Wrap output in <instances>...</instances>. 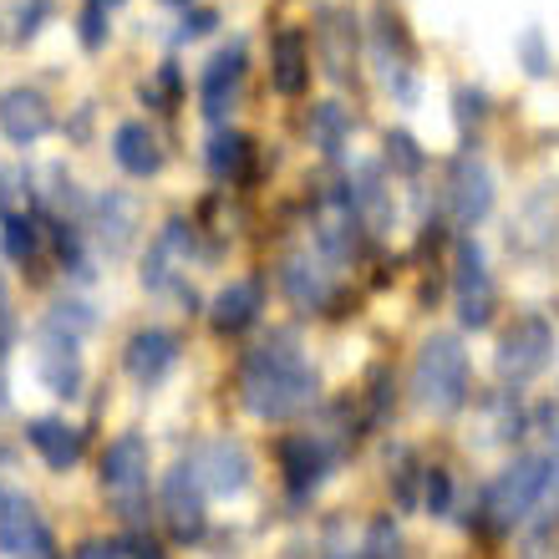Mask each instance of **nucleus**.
Masks as SVG:
<instances>
[{"instance_id": "1", "label": "nucleus", "mask_w": 559, "mask_h": 559, "mask_svg": "<svg viewBox=\"0 0 559 559\" xmlns=\"http://www.w3.org/2000/svg\"><path fill=\"white\" fill-rule=\"evenodd\" d=\"M239 402L250 407L260 423H285V417L310 413L316 402V367L300 352V341L290 331H275L260 341L245 367H239Z\"/></svg>"}, {"instance_id": "2", "label": "nucleus", "mask_w": 559, "mask_h": 559, "mask_svg": "<svg viewBox=\"0 0 559 559\" xmlns=\"http://www.w3.org/2000/svg\"><path fill=\"white\" fill-rule=\"evenodd\" d=\"M413 402L432 417H453L468 402V352L457 336H427L413 361Z\"/></svg>"}, {"instance_id": "3", "label": "nucleus", "mask_w": 559, "mask_h": 559, "mask_svg": "<svg viewBox=\"0 0 559 559\" xmlns=\"http://www.w3.org/2000/svg\"><path fill=\"white\" fill-rule=\"evenodd\" d=\"M545 478H549V448L545 453H519L484 493V509L493 519V530H530L534 509H539V493H545Z\"/></svg>"}, {"instance_id": "4", "label": "nucleus", "mask_w": 559, "mask_h": 559, "mask_svg": "<svg viewBox=\"0 0 559 559\" xmlns=\"http://www.w3.org/2000/svg\"><path fill=\"white\" fill-rule=\"evenodd\" d=\"M493 306H499V290H493V275H488V254L473 235H463L453 245V310L468 331H484L493 321Z\"/></svg>"}, {"instance_id": "5", "label": "nucleus", "mask_w": 559, "mask_h": 559, "mask_svg": "<svg viewBox=\"0 0 559 559\" xmlns=\"http://www.w3.org/2000/svg\"><path fill=\"white\" fill-rule=\"evenodd\" d=\"M367 57L377 67V82H382L402 107L417 103V57H413V41L392 11H377V26H371V41H367Z\"/></svg>"}, {"instance_id": "6", "label": "nucleus", "mask_w": 559, "mask_h": 559, "mask_svg": "<svg viewBox=\"0 0 559 559\" xmlns=\"http://www.w3.org/2000/svg\"><path fill=\"white\" fill-rule=\"evenodd\" d=\"M103 488L107 499L118 503V514L138 524L147 509V442L138 432H122L103 457Z\"/></svg>"}, {"instance_id": "7", "label": "nucleus", "mask_w": 559, "mask_h": 559, "mask_svg": "<svg viewBox=\"0 0 559 559\" xmlns=\"http://www.w3.org/2000/svg\"><path fill=\"white\" fill-rule=\"evenodd\" d=\"M549 356H555V325L545 316H519L499 341V356H493V367H499L503 382H534L539 371L549 367Z\"/></svg>"}, {"instance_id": "8", "label": "nucleus", "mask_w": 559, "mask_h": 559, "mask_svg": "<svg viewBox=\"0 0 559 559\" xmlns=\"http://www.w3.org/2000/svg\"><path fill=\"white\" fill-rule=\"evenodd\" d=\"M310 224H316V250H321L325 260H356V254H361V229H367V224L356 214V199L346 183L321 189Z\"/></svg>"}, {"instance_id": "9", "label": "nucleus", "mask_w": 559, "mask_h": 559, "mask_svg": "<svg viewBox=\"0 0 559 559\" xmlns=\"http://www.w3.org/2000/svg\"><path fill=\"white\" fill-rule=\"evenodd\" d=\"M280 290L295 310H325L336 300V270L321 250H290L280 260Z\"/></svg>"}, {"instance_id": "10", "label": "nucleus", "mask_w": 559, "mask_h": 559, "mask_svg": "<svg viewBox=\"0 0 559 559\" xmlns=\"http://www.w3.org/2000/svg\"><path fill=\"white\" fill-rule=\"evenodd\" d=\"M493 209V174L478 153H457L453 168H448V214H453L457 229H473V224L488 219Z\"/></svg>"}, {"instance_id": "11", "label": "nucleus", "mask_w": 559, "mask_h": 559, "mask_svg": "<svg viewBox=\"0 0 559 559\" xmlns=\"http://www.w3.org/2000/svg\"><path fill=\"white\" fill-rule=\"evenodd\" d=\"M0 549L11 559H51V530L31 509L26 493L0 488Z\"/></svg>"}, {"instance_id": "12", "label": "nucleus", "mask_w": 559, "mask_h": 559, "mask_svg": "<svg viewBox=\"0 0 559 559\" xmlns=\"http://www.w3.org/2000/svg\"><path fill=\"white\" fill-rule=\"evenodd\" d=\"M163 519H168V530H174V539H199L209 524L204 514V484H199V473H193V463H178V468L163 473Z\"/></svg>"}, {"instance_id": "13", "label": "nucleus", "mask_w": 559, "mask_h": 559, "mask_svg": "<svg viewBox=\"0 0 559 559\" xmlns=\"http://www.w3.org/2000/svg\"><path fill=\"white\" fill-rule=\"evenodd\" d=\"M331 463H336V448L325 442V432H295V438L280 442V468H285L290 499H310L331 473Z\"/></svg>"}, {"instance_id": "14", "label": "nucleus", "mask_w": 559, "mask_h": 559, "mask_svg": "<svg viewBox=\"0 0 559 559\" xmlns=\"http://www.w3.org/2000/svg\"><path fill=\"white\" fill-rule=\"evenodd\" d=\"M36 371H41V382L57 392V397H76V386H82V352H76V331L67 325L46 321L36 331Z\"/></svg>"}, {"instance_id": "15", "label": "nucleus", "mask_w": 559, "mask_h": 559, "mask_svg": "<svg viewBox=\"0 0 559 559\" xmlns=\"http://www.w3.org/2000/svg\"><path fill=\"white\" fill-rule=\"evenodd\" d=\"M245 67H250L245 41H229V46H219V51L209 57L204 82H199V103H204V118L209 122L229 118V107L239 103V87H245Z\"/></svg>"}, {"instance_id": "16", "label": "nucleus", "mask_w": 559, "mask_h": 559, "mask_svg": "<svg viewBox=\"0 0 559 559\" xmlns=\"http://www.w3.org/2000/svg\"><path fill=\"white\" fill-rule=\"evenodd\" d=\"M189 463H193V473H199L204 493H219V499H235V493H245V484H250V453H245L235 438L204 442Z\"/></svg>"}, {"instance_id": "17", "label": "nucleus", "mask_w": 559, "mask_h": 559, "mask_svg": "<svg viewBox=\"0 0 559 559\" xmlns=\"http://www.w3.org/2000/svg\"><path fill=\"white\" fill-rule=\"evenodd\" d=\"M0 133L15 147H31L51 133V103L36 87H11L0 92Z\"/></svg>"}, {"instance_id": "18", "label": "nucleus", "mask_w": 559, "mask_h": 559, "mask_svg": "<svg viewBox=\"0 0 559 559\" xmlns=\"http://www.w3.org/2000/svg\"><path fill=\"white\" fill-rule=\"evenodd\" d=\"M174 361H178V336L174 331H158V325L138 331V336L128 341V352H122V367H128V377H133L138 386L163 382V377L174 371Z\"/></svg>"}, {"instance_id": "19", "label": "nucleus", "mask_w": 559, "mask_h": 559, "mask_svg": "<svg viewBox=\"0 0 559 559\" xmlns=\"http://www.w3.org/2000/svg\"><path fill=\"white\" fill-rule=\"evenodd\" d=\"M193 260V229L183 219H168L163 224V235L153 239V250H147V270H143V285L153 290H168Z\"/></svg>"}, {"instance_id": "20", "label": "nucleus", "mask_w": 559, "mask_h": 559, "mask_svg": "<svg viewBox=\"0 0 559 559\" xmlns=\"http://www.w3.org/2000/svg\"><path fill=\"white\" fill-rule=\"evenodd\" d=\"M316 46H321V67L331 82H346L356 72V21L352 11H321V26H316Z\"/></svg>"}, {"instance_id": "21", "label": "nucleus", "mask_w": 559, "mask_h": 559, "mask_svg": "<svg viewBox=\"0 0 559 559\" xmlns=\"http://www.w3.org/2000/svg\"><path fill=\"white\" fill-rule=\"evenodd\" d=\"M346 189H352L356 214H361V224H367L371 235H382L386 224L397 219V204H392V189H386L382 163H361V168L346 178Z\"/></svg>"}, {"instance_id": "22", "label": "nucleus", "mask_w": 559, "mask_h": 559, "mask_svg": "<svg viewBox=\"0 0 559 559\" xmlns=\"http://www.w3.org/2000/svg\"><path fill=\"white\" fill-rule=\"evenodd\" d=\"M270 82L280 97H300L310 82V41L295 26H285L270 46Z\"/></svg>"}, {"instance_id": "23", "label": "nucleus", "mask_w": 559, "mask_h": 559, "mask_svg": "<svg viewBox=\"0 0 559 559\" xmlns=\"http://www.w3.org/2000/svg\"><path fill=\"white\" fill-rule=\"evenodd\" d=\"M260 280H229L219 295H214V306H209V321L219 336H239V331H250L260 321Z\"/></svg>"}, {"instance_id": "24", "label": "nucleus", "mask_w": 559, "mask_h": 559, "mask_svg": "<svg viewBox=\"0 0 559 559\" xmlns=\"http://www.w3.org/2000/svg\"><path fill=\"white\" fill-rule=\"evenodd\" d=\"M133 229H138V204L128 193H103L92 204V239L103 245L107 254H122L133 245Z\"/></svg>"}, {"instance_id": "25", "label": "nucleus", "mask_w": 559, "mask_h": 559, "mask_svg": "<svg viewBox=\"0 0 559 559\" xmlns=\"http://www.w3.org/2000/svg\"><path fill=\"white\" fill-rule=\"evenodd\" d=\"M26 438H31V448L46 457V468H57V473L76 468V463H82V448H87V438H82L72 423H61V417H36V423L26 427Z\"/></svg>"}, {"instance_id": "26", "label": "nucleus", "mask_w": 559, "mask_h": 559, "mask_svg": "<svg viewBox=\"0 0 559 559\" xmlns=\"http://www.w3.org/2000/svg\"><path fill=\"white\" fill-rule=\"evenodd\" d=\"M112 158H118L122 174L153 178L163 168V147H158V138H153L147 122H122L118 133H112Z\"/></svg>"}, {"instance_id": "27", "label": "nucleus", "mask_w": 559, "mask_h": 559, "mask_svg": "<svg viewBox=\"0 0 559 559\" xmlns=\"http://www.w3.org/2000/svg\"><path fill=\"white\" fill-rule=\"evenodd\" d=\"M209 174L214 178H245L250 174V158H254V143L235 128H219V133L209 138Z\"/></svg>"}, {"instance_id": "28", "label": "nucleus", "mask_w": 559, "mask_h": 559, "mask_svg": "<svg viewBox=\"0 0 559 559\" xmlns=\"http://www.w3.org/2000/svg\"><path fill=\"white\" fill-rule=\"evenodd\" d=\"M352 107H341V103H316L310 107V143L321 147L325 158H336L341 147L352 143Z\"/></svg>"}, {"instance_id": "29", "label": "nucleus", "mask_w": 559, "mask_h": 559, "mask_svg": "<svg viewBox=\"0 0 559 559\" xmlns=\"http://www.w3.org/2000/svg\"><path fill=\"white\" fill-rule=\"evenodd\" d=\"M0 245H5V254H11L15 265L36 260V250H41V219H36V214H5Z\"/></svg>"}, {"instance_id": "30", "label": "nucleus", "mask_w": 559, "mask_h": 559, "mask_svg": "<svg viewBox=\"0 0 559 559\" xmlns=\"http://www.w3.org/2000/svg\"><path fill=\"white\" fill-rule=\"evenodd\" d=\"M361 555H367V559H402V530L392 524V519H371Z\"/></svg>"}, {"instance_id": "31", "label": "nucleus", "mask_w": 559, "mask_h": 559, "mask_svg": "<svg viewBox=\"0 0 559 559\" xmlns=\"http://www.w3.org/2000/svg\"><path fill=\"white\" fill-rule=\"evenodd\" d=\"M386 163L397 168V174H423V147H417V138L413 133H386Z\"/></svg>"}, {"instance_id": "32", "label": "nucleus", "mask_w": 559, "mask_h": 559, "mask_svg": "<svg viewBox=\"0 0 559 559\" xmlns=\"http://www.w3.org/2000/svg\"><path fill=\"white\" fill-rule=\"evenodd\" d=\"M423 499L432 514H448V503H453V478H448V468H427L423 473Z\"/></svg>"}, {"instance_id": "33", "label": "nucleus", "mask_w": 559, "mask_h": 559, "mask_svg": "<svg viewBox=\"0 0 559 559\" xmlns=\"http://www.w3.org/2000/svg\"><path fill=\"white\" fill-rule=\"evenodd\" d=\"M46 11H51V5H46V0H26V5H15V11L5 15V21H21V26L11 31V41H31V36H36V31H41V26H36V21H41Z\"/></svg>"}, {"instance_id": "34", "label": "nucleus", "mask_w": 559, "mask_h": 559, "mask_svg": "<svg viewBox=\"0 0 559 559\" xmlns=\"http://www.w3.org/2000/svg\"><path fill=\"white\" fill-rule=\"evenodd\" d=\"M214 26H219V11H209V5H193V11H183L178 41H199V36H209Z\"/></svg>"}, {"instance_id": "35", "label": "nucleus", "mask_w": 559, "mask_h": 559, "mask_svg": "<svg viewBox=\"0 0 559 559\" xmlns=\"http://www.w3.org/2000/svg\"><path fill=\"white\" fill-rule=\"evenodd\" d=\"M457 122H463V128H468V122H484V112H488V97L478 87H457Z\"/></svg>"}, {"instance_id": "36", "label": "nucleus", "mask_w": 559, "mask_h": 559, "mask_svg": "<svg viewBox=\"0 0 559 559\" xmlns=\"http://www.w3.org/2000/svg\"><path fill=\"white\" fill-rule=\"evenodd\" d=\"M103 41H107V11L82 5V46H87V51H97Z\"/></svg>"}, {"instance_id": "37", "label": "nucleus", "mask_w": 559, "mask_h": 559, "mask_svg": "<svg viewBox=\"0 0 559 559\" xmlns=\"http://www.w3.org/2000/svg\"><path fill=\"white\" fill-rule=\"evenodd\" d=\"M519 51H524V61H530V76H545V72H549L545 51H539V31H524V41H519Z\"/></svg>"}, {"instance_id": "38", "label": "nucleus", "mask_w": 559, "mask_h": 559, "mask_svg": "<svg viewBox=\"0 0 559 559\" xmlns=\"http://www.w3.org/2000/svg\"><path fill=\"white\" fill-rule=\"evenodd\" d=\"M128 549H133V559H163V549L153 545V539H143V534H133V539H128Z\"/></svg>"}, {"instance_id": "39", "label": "nucleus", "mask_w": 559, "mask_h": 559, "mask_svg": "<svg viewBox=\"0 0 559 559\" xmlns=\"http://www.w3.org/2000/svg\"><path fill=\"white\" fill-rule=\"evenodd\" d=\"M11 183H15V174H11V168H0V214H15V209H11V199H15Z\"/></svg>"}, {"instance_id": "40", "label": "nucleus", "mask_w": 559, "mask_h": 559, "mask_svg": "<svg viewBox=\"0 0 559 559\" xmlns=\"http://www.w3.org/2000/svg\"><path fill=\"white\" fill-rule=\"evenodd\" d=\"M11 336H15V321H11V310L0 306V361H5V352H11Z\"/></svg>"}, {"instance_id": "41", "label": "nucleus", "mask_w": 559, "mask_h": 559, "mask_svg": "<svg viewBox=\"0 0 559 559\" xmlns=\"http://www.w3.org/2000/svg\"><path fill=\"white\" fill-rule=\"evenodd\" d=\"M76 559H118V549H112V545H97V539H92V545L76 549Z\"/></svg>"}, {"instance_id": "42", "label": "nucleus", "mask_w": 559, "mask_h": 559, "mask_svg": "<svg viewBox=\"0 0 559 559\" xmlns=\"http://www.w3.org/2000/svg\"><path fill=\"white\" fill-rule=\"evenodd\" d=\"M87 5H97V11H118L122 0H87Z\"/></svg>"}, {"instance_id": "43", "label": "nucleus", "mask_w": 559, "mask_h": 559, "mask_svg": "<svg viewBox=\"0 0 559 559\" xmlns=\"http://www.w3.org/2000/svg\"><path fill=\"white\" fill-rule=\"evenodd\" d=\"M0 306H5V280H0Z\"/></svg>"}, {"instance_id": "44", "label": "nucleus", "mask_w": 559, "mask_h": 559, "mask_svg": "<svg viewBox=\"0 0 559 559\" xmlns=\"http://www.w3.org/2000/svg\"><path fill=\"white\" fill-rule=\"evenodd\" d=\"M168 5H193V0H168Z\"/></svg>"}]
</instances>
